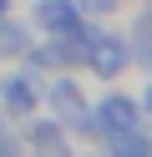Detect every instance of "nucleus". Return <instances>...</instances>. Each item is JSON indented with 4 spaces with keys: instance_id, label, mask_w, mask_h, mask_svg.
<instances>
[{
    "instance_id": "nucleus-1",
    "label": "nucleus",
    "mask_w": 152,
    "mask_h": 157,
    "mask_svg": "<svg viewBox=\"0 0 152 157\" xmlns=\"http://www.w3.org/2000/svg\"><path fill=\"white\" fill-rule=\"evenodd\" d=\"M81 56L96 66V76H122L127 71V46L107 31H86L81 25Z\"/></svg>"
},
{
    "instance_id": "nucleus-2",
    "label": "nucleus",
    "mask_w": 152,
    "mask_h": 157,
    "mask_svg": "<svg viewBox=\"0 0 152 157\" xmlns=\"http://www.w3.org/2000/svg\"><path fill=\"white\" fill-rule=\"evenodd\" d=\"M36 25H41L46 36H81L76 0H41V5H36Z\"/></svg>"
},
{
    "instance_id": "nucleus-3",
    "label": "nucleus",
    "mask_w": 152,
    "mask_h": 157,
    "mask_svg": "<svg viewBox=\"0 0 152 157\" xmlns=\"http://www.w3.org/2000/svg\"><path fill=\"white\" fill-rule=\"evenodd\" d=\"M96 132H127V127H142V112L132 96H107V101L96 106Z\"/></svg>"
},
{
    "instance_id": "nucleus-4",
    "label": "nucleus",
    "mask_w": 152,
    "mask_h": 157,
    "mask_svg": "<svg viewBox=\"0 0 152 157\" xmlns=\"http://www.w3.org/2000/svg\"><path fill=\"white\" fill-rule=\"evenodd\" d=\"M51 106H56V122H86V106H81V96H76L71 81L51 86Z\"/></svg>"
},
{
    "instance_id": "nucleus-5",
    "label": "nucleus",
    "mask_w": 152,
    "mask_h": 157,
    "mask_svg": "<svg viewBox=\"0 0 152 157\" xmlns=\"http://www.w3.org/2000/svg\"><path fill=\"white\" fill-rule=\"evenodd\" d=\"M5 106H10V117L36 112V86H30V76H10L5 81Z\"/></svg>"
},
{
    "instance_id": "nucleus-6",
    "label": "nucleus",
    "mask_w": 152,
    "mask_h": 157,
    "mask_svg": "<svg viewBox=\"0 0 152 157\" xmlns=\"http://www.w3.org/2000/svg\"><path fill=\"white\" fill-rule=\"evenodd\" d=\"M25 137H30V147H41V152H51V147L66 152V132H61V122H30Z\"/></svg>"
},
{
    "instance_id": "nucleus-7",
    "label": "nucleus",
    "mask_w": 152,
    "mask_h": 157,
    "mask_svg": "<svg viewBox=\"0 0 152 157\" xmlns=\"http://www.w3.org/2000/svg\"><path fill=\"white\" fill-rule=\"evenodd\" d=\"M25 51H30V36L15 21H0V56H25Z\"/></svg>"
},
{
    "instance_id": "nucleus-8",
    "label": "nucleus",
    "mask_w": 152,
    "mask_h": 157,
    "mask_svg": "<svg viewBox=\"0 0 152 157\" xmlns=\"http://www.w3.org/2000/svg\"><path fill=\"white\" fill-rule=\"evenodd\" d=\"M76 10H86V15H111L117 0H76Z\"/></svg>"
},
{
    "instance_id": "nucleus-9",
    "label": "nucleus",
    "mask_w": 152,
    "mask_h": 157,
    "mask_svg": "<svg viewBox=\"0 0 152 157\" xmlns=\"http://www.w3.org/2000/svg\"><path fill=\"white\" fill-rule=\"evenodd\" d=\"M142 106H147V112H152V81H147V96H142Z\"/></svg>"
},
{
    "instance_id": "nucleus-10",
    "label": "nucleus",
    "mask_w": 152,
    "mask_h": 157,
    "mask_svg": "<svg viewBox=\"0 0 152 157\" xmlns=\"http://www.w3.org/2000/svg\"><path fill=\"white\" fill-rule=\"evenodd\" d=\"M0 15H5V0H0Z\"/></svg>"
}]
</instances>
